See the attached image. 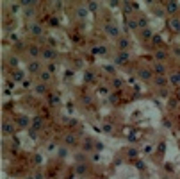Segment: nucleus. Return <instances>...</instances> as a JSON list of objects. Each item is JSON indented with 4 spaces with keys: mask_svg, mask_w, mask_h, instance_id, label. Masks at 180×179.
<instances>
[{
    "mask_svg": "<svg viewBox=\"0 0 180 179\" xmlns=\"http://www.w3.org/2000/svg\"><path fill=\"white\" fill-rule=\"evenodd\" d=\"M41 57H43L45 61H47V63H54V61L59 57V52H57L54 47H47V49H43Z\"/></svg>",
    "mask_w": 180,
    "mask_h": 179,
    "instance_id": "nucleus-1",
    "label": "nucleus"
},
{
    "mask_svg": "<svg viewBox=\"0 0 180 179\" xmlns=\"http://www.w3.org/2000/svg\"><path fill=\"white\" fill-rule=\"evenodd\" d=\"M137 75H139V79H143V81H153V77H155V74H153L152 68H139Z\"/></svg>",
    "mask_w": 180,
    "mask_h": 179,
    "instance_id": "nucleus-2",
    "label": "nucleus"
},
{
    "mask_svg": "<svg viewBox=\"0 0 180 179\" xmlns=\"http://www.w3.org/2000/svg\"><path fill=\"white\" fill-rule=\"evenodd\" d=\"M27 72H29V74H36V75H39V74L43 72V70H41V63H39L38 59L30 61L29 66H27Z\"/></svg>",
    "mask_w": 180,
    "mask_h": 179,
    "instance_id": "nucleus-3",
    "label": "nucleus"
},
{
    "mask_svg": "<svg viewBox=\"0 0 180 179\" xmlns=\"http://www.w3.org/2000/svg\"><path fill=\"white\" fill-rule=\"evenodd\" d=\"M153 84L161 90V88H166V86L169 84V79H168L166 75H155V77H153Z\"/></svg>",
    "mask_w": 180,
    "mask_h": 179,
    "instance_id": "nucleus-4",
    "label": "nucleus"
},
{
    "mask_svg": "<svg viewBox=\"0 0 180 179\" xmlns=\"http://www.w3.org/2000/svg\"><path fill=\"white\" fill-rule=\"evenodd\" d=\"M128 59H130L128 50H121V52H118V56L114 57V63H116V64H123V63H127Z\"/></svg>",
    "mask_w": 180,
    "mask_h": 179,
    "instance_id": "nucleus-5",
    "label": "nucleus"
},
{
    "mask_svg": "<svg viewBox=\"0 0 180 179\" xmlns=\"http://www.w3.org/2000/svg\"><path fill=\"white\" fill-rule=\"evenodd\" d=\"M105 32H107L111 38H118V36H120V29H118V25H114V24H107V25H105Z\"/></svg>",
    "mask_w": 180,
    "mask_h": 179,
    "instance_id": "nucleus-6",
    "label": "nucleus"
},
{
    "mask_svg": "<svg viewBox=\"0 0 180 179\" xmlns=\"http://www.w3.org/2000/svg\"><path fill=\"white\" fill-rule=\"evenodd\" d=\"M153 57H155V63H164L168 59V52L162 50V49H157L155 54H153Z\"/></svg>",
    "mask_w": 180,
    "mask_h": 179,
    "instance_id": "nucleus-7",
    "label": "nucleus"
},
{
    "mask_svg": "<svg viewBox=\"0 0 180 179\" xmlns=\"http://www.w3.org/2000/svg\"><path fill=\"white\" fill-rule=\"evenodd\" d=\"M16 124H18V127H21V129H27V127L32 124V118H29V117H25V115H20Z\"/></svg>",
    "mask_w": 180,
    "mask_h": 179,
    "instance_id": "nucleus-8",
    "label": "nucleus"
},
{
    "mask_svg": "<svg viewBox=\"0 0 180 179\" xmlns=\"http://www.w3.org/2000/svg\"><path fill=\"white\" fill-rule=\"evenodd\" d=\"M152 70H153L155 75H166V64L164 63H155L152 66Z\"/></svg>",
    "mask_w": 180,
    "mask_h": 179,
    "instance_id": "nucleus-9",
    "label": "nucleus"
},
{
    "mask_svg": "<svg viewBox=\"0 0 180 179\" xmlns=\"http://www.w3.org/2000/svg\"><path fill=\"white\" fill-rule=\"evenodd\" d=\"M168 25H169V29H171L173 32H180V18H176V16L169 18V21H168Z\"/></svg>",
    "mask_w": 180,
    "mask_h": 179,
    "instance_id": "nucleus-10",
    "label": "nucleus"
},
{
    "mask_svg": "<svg viewBox=\"0 0 180 179\" xmlns=\"http://www.w3.org/2000/svg\"><path fill=\"white\" fill-rule=\"evenodd\" d=\"M164 11L173 16V14L178 11V4H176V2H166V4H164Z\"/></svg>",
    "mask_w": 180,
    "mask_h": 179,
    "instance_id": "nucleus-11",
    "label": "nucleus"
},
{
    "mask_svg": "<svg viewBox=\"0 0 180 179\" xmlns=\"http://www.w3.org/2000/svg\"><path fill=\"white\" fill-rule=\"evenodd\" d=\"M29 31H30V34H34V36H41V34H43V27H41L39 24H29Z\"/></svg>",
    "mask_w": 180,
    "mask_h": 179,
    "instance_id": "nucleus-12",
    "label": "nucleus"
},
{
    "mask_svg": "<svg viewBox=\"0 0 180 179\" xmlns=\"http://www.w3.org/2000/svg\"><path fill=\"white\" fill-rule=\"evenodd\" d=\"M27 52H29V56H30V57H38V56H41V52H43V50L38 47V45H30V47L27 49Z\"/></svg>",
    "mask_w": 180,
    "mask_h": 179,
    "instance_id": "nucleus-13",
    "label": "nucleus"
},
{
    "mask_svg": "<svg viewBox=\"0 0 180 179\" xmlns=\"http://www.w3.org/2000/svg\"><path fill=\"white\" fill-rule=\"evenodd\" d=\"M13 132H14V125L9 124V122H6L2 125V134H4V136H9V134H13Z\"/></svg>",
    "mask_w": 180,
    "mask_h": 179,
    "instance_id": "nucleus-14",
    "label": "nucleus"
},
{
    "mask_svg": "<svg viewBox=\"0 0 180 179\" xmlns=\"http://www.w3.org/2000/svg\"><path fill=\"white\" fill-rule=\"evenodd\" d=\"M38 77H39V82H43V84H47V82H48V81L52 79V74H50L48 70H43V72H41V74L38 75Z\"/></svg>",
    "mask_w": 180,
    "mask_h": 179,
    "instance_id": "nucleus-15",
    "label": "nucleus"
},
{
    "mask_svg": "<svg viewBox=\"0 0 180 179\" xmlns=\"http://www.w3.org/2000/svg\"><path fill=\"white\" fill-rule=\"evenodd\" d=\"M34 92H36L38 95H47V84H43V82H38V84L34 86Z\"/></svg>",
    "mask_w": 180,
    "mask_h": 179,
    "instance_id": "nucleus-16",
    "label": "nucleus"
},
{
    "mask_svg": "<svg viewBox=\"0 0 180 179\" xmlns=\"http://www.w3.org/2000/svg\"><path fill=\"white\" fill-rule=\"evenodd\" d=\"M169 82L171 84H180V70H176V72H173V74H169Z\"/></svg>",
    "mask_w": 180,
    "mask_h": 179,
    "instance_id": "nucleus-17",
    "label": "nucleus"
},
{
    "mask_svg": "<svg viewBox=\"0 0 180 179\" xmlns=\"http://www.w3.org/2000/svg\"><path fill=\"white\" fill-rule=\"evenodd\" d=\"M127 47H128V39L127 38H118V49H120V52L121 50H127Z\"/></svg>",
    "mask_w": 180,
    "mask_h": 179,
    "instance_id": "nucleus-18",
    "label": "nucleus"
},
{
    "mask_svg": "<svg viewBox=\"0 0 180 179\" xmlns=\"http://www.w3.org/2000/svg\"><path fill=\"white\" fill-rule=\"evenodd\" d=\"M30 125H32V129L39 131V129L43 127V120H41L39 117H34V118H32V124H30Z\"/></svg>",
    "mask_w": 180,
    "mask_h": 179,
    "instance_id": "nucleus-19",
    "label": "nucleus"
},
{
    "mask_svg": "<svg viewBox=\"0 0 180 179\" xmlns=\"http://www.w3.org/2000/svg\"><path fill=\"white\" fill-rule=\"evenodd\" d=\"M23 77H25V74L21 72V70H14L13 72V79L18 81V82H23Z\"/></svg>",
    "mask_w": 180,
    "mask_h": 179,
    "instance_id": "nucleus-20",
    "label": "nucleus"
},
{
    "mask_svg": "<svg viewBox=\"0 0 180 179\" xmlns=\"http://www.w3.org/2000/svg\"><path fill=\"white\" fill-rule=\"evenodd\" d=\"M152 45L159 49V45H162V36H161V34H153V38H152Z\"/></svg>",
    "mask_w": 180,
    "mask_h": 179,
    "instance_id": "nucleus-21",
    "label": "nucleus"
},
{
    "mask_svg": "<svg viewBox=\"0 0 180 179\" xmlns=\"http://www.w3.org/2000/svg\"><path fill=\"white\" fill-rule=\"evenodd\" d=\"M64 143H66V145H75V143H77L75 134H66V136H64Z\"/></svg>",
    "mask_w": 180,
    "mask_h": 179,
    "instance_id": "nucleus-22",
    "label": "nucleus"
},
{
    "mask_svg": "<svg viewBox=\"0 0 180 179\" xmlns=\"http://www.w3.org/2000/svg\"><path fill=\"white\" fill-rule=\"evenodd\" d=\"M7 63H9V66H11V68H16V66L20 64V59H18V56H9Z\"/></svg>",
    "mask_w": 180,
    "mask_h": 179,
    "instance_id": "nucleus-23",
    "label": "nucleus"
},
{
    "mask_svg": "<svg viewBox=\"0 0 180 179\" xmlns=\"http://www.w3.org/2000/svg\"><path fill=\"white\" fill-rule=\"evenodd\" d=\"M93 143H95V140H93V138H86V142L82 143L84 150H93Z\"/></svg>",
    "mask_w": 180,
    "mask_h": 179,
    "instance_id": "nucleus-24",
    "label": "nucleus"
},
{
    "mask_svg": "<svg viewBox=\"0 0 180 179\" xmlns=\"http://www.w3.org/2000/svg\"><path fill=\"white\" fill-rule=\"evenodd\" d=\"M137 25H139V29H143V31L148 29V20H146L145 16H139V18H137Z\"/></svg>",
    "mask_w": 180,
    "mask_h": 179,
    "instance_id": "nucleus-25",
    "label": "nucleus"
},
{
    "mask_svg": "<svg viewBox=\"0 0 180 179\" xmlns=\"http://www.w3.org/2000/svg\"><path fill=\"white\" fill-rule=\"evenodd\" d=\"M86 7H87V11L96 13V9L100 7V4H98V2H87V6H86Z\"/></svg>",
    "mask_w": 180,
    "mask_h": 179,
    "instance_id": "nucleus-26",
    "label": "nucleus"
},
{
    "mask_svg": "<svg viewBox=\"0 0 180 179\" xmlns=\"http://www.w3.org/2000/svg\"><path fill=\"white\" fill-rule=\"evenodd\" d=\"M111 86L114 88V90H118V88H121V86H123V81H121L120 77H114V79H112V82H111Z\"/></svg>",
    "mask_w": 180,
    "mask_h": 179,
    "instance_id": "nucleus-27",
    "label": "nucleus"
},
{
    "mask_svg": "<svg viewBox=\"0 0 180 179\" xmlns=\"http://www.w3.org/2000/svg\"><path fill=\"white\" fill-rule=\"evenodd\" d=\"M141 38H143V39H150V38H153L152 29H145V31H141Z\"/></svg>",
    "mask_w": 180,
    "mask_h": 179,
    "instance_id": "nucleus-28",
    "label": "nucleus"
},
{
    "mask_svg": "<svg viewBox=\"0 0 180 179\" xmlns=\"http://www.w3.org/2000/svg\"><path fill=\"white\" fill-rule=\"evenodd\" d=\"M128 29H132V31L139 29V25H137V18H132V20H128Z\"/></svg>",
    "mask_w": 180,
    "mask_h": 179,
    "instance_id": "nucleus-29",
    "label": "nucleus"
},
{
    "mask_svg": "<svg viewBox=\"0 0 180 179\" xmlns=\"http://www.w3.org/2000/svg\"><path fill=\"white\" fill-rule=\"evenodd\" d=\"M87 13H89L87 7H79V9H77V16H79V18H86Z\"/></svg>",
    "mask_w": 180,
    "mask_h": 179,
    "instance_id": "nucleus-30",
    "label": "nucleus"
},
{
    "mask_svg": "<svg viewBox=\"0 0 180 179\" xmlns=\"http://www.w3.org/2000/svg\"><path fill=\"white\" fill-rule=\"evenodd\" d=\"M57 154L61 156V158H66V156H68V149H66V147H59Z\"/></svg>",
    "mask_w": 180,
    "mask_h": 179,
    "instance_id": "nucleus-31",
    "label": "nucleus"
},
{
    "mask_svg": "<svg viewBox=\"0 0 180 179\" xmlns=\"http://www.w3.org/2000/svg\"><path fill=\"white\" fill-rule=\"evenodd\" d=\"M47 70H48L50 74H54V72L57 70V66H55V63H47Z\"/></svg>",
    "mask_w": 180,
    "mask_h": 179,
    "instance_id": "nucleus-32",
    "label": "nucleus"
},
{
    "mask_svg": "<svg viewBox=\"0 0 180 179\" xmlns=\"http://www.w3.org/2000/svg\"><path fill=\"white\" fill-rule=\"evenodd\" d=\"M75 172H77V174H84V172H86V165H84V163H80V165H77V168H75Z\"/></svg>",
    "mask_w": 180,
    "mask_h": 179,
    "instance_id": "nucleus-33",
    "label": "nucleus"
},
{
    "mask_svg": "<svg viewBox=\"0 0 180 179\" xmlns=\"http://www.w3.org/2000/svg\"><path fill=\"white\" fill-rule=\"evenodd\" d=\"M168 93H169V92H168L166 88H161V90H159V95H161V97H168Z\"/></svg>",
    "mask_w": 180,
    "mask_h": 179,
    "instance_id": "nucleus-34",
    "label": "nucleus"
},
{
    "mask_svg": "<svg viewBox=\"0 0 180 179\" xmlns=\"http://www.w3.org/2000/svg\"><path fill=\"white\" fill-rule=\"evenodd\" d=\"M50 102H52V104H57V102H59V99H57V95H55V93H52V95H50Z\"/></svg>",
    "mask_w": 180,
    "mask_h": 179,
    "instance_id": "nucleus-35",
    "label": "nucleus"
},
{
    "mask_svg": "<svg viewBox=\"0 0 180 179\" xmlns=\"http://www.w3.org/2000/svg\"><path fill=\"white\" fill-rule=\"evenodd\" d=\"M86 79H87V81H95V74H93V72H87V74H86Z\"/></svg>",
    "mask_w": 180,
    "mask_h": 179,
    "instance_id": "nucleus-36",
    "label": "nucleus"
},
{
    "mask_svg": "<svg viewBox=\"0 0 180 179\" xmlns=\"http://www.w3.org/2000/svg\"><path fill=\"white\" fill-rule=\"evenodd\" d=\"M29 134H30V138H38V131L36 129H29Z\"/></svg>",
    "mask_w": 180,
    "mask_h": 179,
    "instance_id": "nucleus-37",
    "label": "nucleus"
},
{
    "mask_svg": "<svg viewBox=\"0 0 180 179\" xmlns=\"http://www.w3.org/2000/svg\"><path fill=\"white\" fill-rule=\"evenodd\" d=\"M50 25H52V27H57V25H59V20H57V18H52V20H50Z\"/></svg>",
    "mask_w": 180,
    "mask_h": 179,
    "instance_id": "nucleus-38",
    "label": "nucleus"
},
{
    "mask_svg": "<svg viewBox=\"0 0 180 179\" xmlns=\"http://www.w3.org/2000/svg\"><path fill=\"white\" fill-rule=\"evenodd\" d=\"M103 68H105V72H109V74H112V72H114V66H111V64L103 66Z\"/></svg>",
    "mask_w": 180,
    "mask_h": 179,
    "instance_id": "nucleus-39",
    "label": "nucleus"
},
{
    "mask_svg": "<svg viewBox=\"0 0 180 179\" xmlns=\"http://www.w3.org/2000/svg\"><path fill=\"white\" fill-rule=\"evenodd\" d=\"M25 16H34V9H32V7L27 9V11H25Z\"/></svg>",
    "mask_w": 180,
    "mask_h": 179,
    "instance_id": "nucleus-40",
    "label": "nucleus"
},
{
    "mask_svg": "<svg viewBox=\"0 0 180 179\" xmlns=\"http://www.w3.org/2000/svg\"><path fill=\"white\" fill-rule=\"evenodd\" d=\"M11 9H13V13H16V11L20 9V4H18V6H16V4H11Z\"/></svg>",
    "mask_w": 180,
    "mask_h": 179,
    "instance_id": "nucleus-41",
    "label": "nucleus"
},
{
    "mask_svg": "<svg viewBox=\"0 0 180 179\" xmlns=\"http://www.w3.org/2000/svg\"><path fill=\"white\" fill-rule=\"evenodd\" d=\"M176 97H178V99H180V90H178V92H176Z\"/></svg>",
    "mask_w": 180,
    "mask_h": 179,
    "instance_id": "nucleus-42",
    "label": "nucleus"
}]
</instances>
